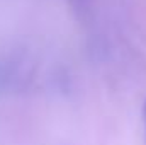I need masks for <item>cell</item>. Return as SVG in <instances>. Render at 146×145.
<instances>
[{
    "mask_svg": "<svg viewBox=\"0 0 146 145\" xmlns=\"http://www.w3.org/2000/svg\"><path fill=\"white\" fill-rule=\"evenodd\" d=\"M143 125H145V140H146V99L143 103Z\"/></svg>",
    "mask_w": 146,
    "mask_h": 145,
    "instance_id": "cell-1",
    "label": "cell"
},
{
    "mask_svg": "<svg viewBox=\"0 0 146 145\" xmlns=\"http://www.w3.org/2000/svg\"><path fill=\"white\" fill-rule=\"evenodd\" d=\"M78 2H82V0H78Z\"/></svg>",
    "mask_w": 146,
    "mask_h": 145,
    "instance_id": "cell-2",
    "label": "cell"
}]
</instances>
